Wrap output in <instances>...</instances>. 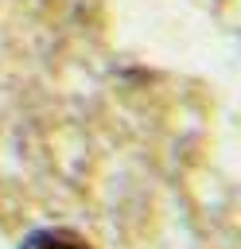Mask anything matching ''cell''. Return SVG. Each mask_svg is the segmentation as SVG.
I'll list each match as a JSON object with an SVG mask.
<instances>
[{
	"mask_svg": "<svg viewBox=\"0 0 241 249\" xmlns=\"http://www.w3.org/2000/svg\"><path fill=\"white\" fill-rule=\"evenodd\" d=\"M19 249H93V245L70 226H43V230H31L19 241Z\"/></svg>",
	"mask_w": 241,
	"mask_h": 249,
	"instance_id": "cell-1",
	"label": "cell"
}]
</instances>
